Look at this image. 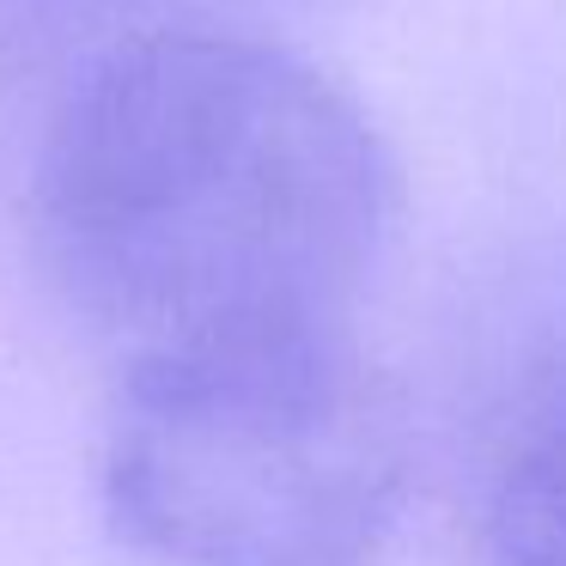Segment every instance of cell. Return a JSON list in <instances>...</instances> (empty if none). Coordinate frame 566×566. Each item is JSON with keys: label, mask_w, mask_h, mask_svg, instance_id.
Wrapping results in <instances>:
<instances>
[{"label": "cell", "mask_w": 566, "mask_h": 566, "mask_svg": "<svg viewBox=\"0 0 566 566\" xmlns=\"http://www.w3.org/2000/svg\"><path fill=\"white\" fill-rule=\"evenodd\" d=\"M396 213L378 116L269 25L86 55L31 171L38 269L123 366L354 329Z\"/></svg>", "instance_id": "1"}, {"label": "cell", "mask_w": 566, "mask_h": 566, "mask_svg": "<svg viewBox=\"0 0 566 566\" xmlns=\"http://www.w3.org/2000/svg\"><path fill=\"white\" fill-rule=\"evenodd\" d=\"M415 493V415L359 329L123 366L98 500L147 566H371Z\"/></svg>", "instance_id": "2"}, {"label": "cell", "mask_w": 566, "mask_h": 566, "mask_svg": "<svg viewBox=\"0 0 566 566\" xmlns=\"http://www.w3.org/2000/svg\"><path fill=\"white\" fill-rule=\"evenodd\" d=\"M457 566H566V347L536 354L493 415Z\"/></svg>", "instance_id": "3"}, {"label": "cell", "mask_w": 566, "mask_h": 566, "mask_svg": "<svg viewBox=\"0 0 566 566\" xmlns=\"http://www.w3.org/2000/svg\"><path fill=\"white\" fill-rule=\"evenodd\" d=\"M256 7L274 0H0V19L25 25H74V31H111L104 50L140 31L165 25H256Z\"/></svg>", "instance_id": "4"}]
</instances>
